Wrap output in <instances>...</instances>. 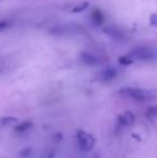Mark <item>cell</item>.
<instances>
[{
    "label": "cell",
    "instance_id": "5bb4252c",
    "mask_svg": "<svg viewBox=\"0 0 157 158\" xmlns=\"http://www.w3.org/2000/svg\"><path fill=\"white\" fill-rule=\"evenodd\" d=\"M55 155H56V152L54 150H52V148H48V150L44 151L41 158H54Z\"/></svg>",
    "mask_w": 157,
    "mask_h": 158
},
{
    "label": "cell",
    "instance_id": "ac0fdd59",
    "mask_svg": "<svg viewBox=\"0 0 157 158\" xmlns=\"http://www.w3.org/2000/svg\"><path fill=\"white\" fill-rule=\"evenodd\" d=\"M55 139H56L57 141L63 140V133H56V135H55Z\"/></svg>",
    "mask_w": 157,
    "mask_h": 158
},
{
    "label": "cell",
    "instance_id": "9a60e30c",
    "mask_svg": "<svg viewBox=\"0 0 157 158\" xmlns=\"http://www.w3.org/2000/svg\"><path fill=\"white\" fill-rule=\"evenodd\" d=\"M31 154V148H25L19 152V157L21 158H27Z\"/></svg>",
    "mask_w": 157,
    "mask_h": 158
},
{
    "label": "cell",
    "instance_id": "d6986e66",
    "mask_svg": "<svg viewBox=\"0 0 157 158\" xmlns=\"http://www.w3.org/2000/svg\"><path fill=\"white\" fill-rule=\"evenodd\" d=\"M132 137L136 138V139L138 140V141H139V140H141V139H140V137H138V135H136V133H132Z\"/></svg>",
    "mask_w": 157,
    "mask_h": 158
},
{
    "label": "cell",
    "instance_id": "3957f363",
    "mask_svg": "<svg viewBox=\"0 0 157 158\" xmlns=\"http://www.w3.org/2000/svg\"><path fill=\"white\" fill-rule=\"evenodd\" d=\"M76 139H78L79 146L83 152H88V151L93 150L96 140L92 135L85 132L84 130H78L76 132Z\"/></svg>",
    "mask_w": 157,
    "mask_h": 158
},
{
    "label": "cell",
    "instance_id": "5b68a950",
    "mask_svg": "<svg viewBox=\"0 0 157 158\" xmlns=\"http://www.w3.org/2000/svg\"><path fill=\"white\" fill-rule=\"evenodd\" d=\"M118 69L114 67H107V68L100 70L96 75V80L102 83H107V82H111L118 77Z\"/></svg>",
    "mask_w": 157,
    "mask_h": 158
},
{
    "label": "cell",
    "instance_id": "30bf717a",
    "mask_svg": "<svg viewBox=\"0 0 157 158\" xmlns=\"http://www.w3.org/2000/svg\"><path fill=\"white\" fill-rule=\"evenodd\" d=\"M32 126V122L31 121H25V122H22V123H19V125L15 126L14 130L16 131V132H25V131H27L28 129H30Z\"/></svg>",
    "mask_w": 157,
    "mask_h": 158
},
{
    "label": "cell",
    "instance_id": "ba28073f",
    "mask_svg": "<svg viewBox=\"0 0 157 158\" xmlns=\"http://www.w3.org/2000/svg\"><path fill=\"white\" fill-rule=\"evenodd\" d=\"M103 31L107 33L108 35L114 38V39H123V32L119 28L115 27V26H109V27L103 28Z\"/></svg>",
    "mask_w": 157,
    "mask_h": 158
},
{
    "label": "cell",
    "instance_id": "7a4b0ae2",
    "mask_svg": "<svg viewBox=\"0 0 157 158\" xmlns=\"http://www.w3.org/2000/svg\"><path fill=\"white\" fill-rule=\"evenodd\" d=\"M129 57L134 61H153L157 60V51L150 46H138L128 53Z\"/></svg>",
    "mask_w": 157,
    "mask_h": 158
},
{
    "label": "cell",
    "instance_id": "8fae6325",
    "mask_svg": "<svg viewBox=\"0 0 157 158\" xmlns=\"http://www.w3.org/2000/svg\"><path fill=\"white\" fill-rule=\"evenodd\" d=\"M145 116L150 121H153V119L157 118V106H152L145 112Z\"/></svg>",
    "mask_w": 157,
    "mask_h": 158
},
{
    "label": "cell",
    "instance_id": "7c38bea8",
    "mask_svg": "<svg viewBox=\"0 0 157 158\" xmlns=\"http://www.w3.org/2000/svg\"><path fill=\"white\" fill-rule=\"evenodd\" d=\"M119 64H123V66H128V64H132L134 63V60H132L131 58L129 57V55H125V56H122V57H119Z\"/></svg>",
    "mask_w": 157,
    "mask_h": 158
},
{
    "label": "cell",
    "instance_id": "9c48e42d",
    "mask_svg": "<svg viewBox=\"0 0 157 158\" xmlns=\"http://www.w3.org/2000/svg\"><path fill=\"white\" fill-rule=\"evenodd\" d=\"M19 119L14 116H3L0 117V130L3 128H6L8 126L12 125V124L17 123Z\"/></svg>",
    "mask_w": 157,
    "mask_h": 158
},
{
    "label": "cell",
    "instance_id": "4fadbf2b",
    "mask_svg": "<svg viewBox=\"0 0 157 158\" xmlns=\"http://www.w3.org/2000/svg\"><path fill=\"white\" fill-rule=\"evenodd\" d=\"M87 8H88V3H87V2H83V3L79 4V6H74V8L72 9V12H73V13L82 12V11L86 10Z\"/></svg>",
    "mask_w": 157,
    "mask_h": 158
},
{
    "label": "cell",
    "instance_id": "2e32d148",
    "mask_svg": "<svg viewBox=\"0 0 157 158\" xmlns=\"http://www.w3.org/2000/svg\"><path fill=\"white\" fill-rule=\"evenodd\" d=\"M10 26V23L8 21H0V31L6 29Z\"/></svg>",
    "mask_w": 157,
    "mask_h": 158
},
{
    "label": "cell",
    "instance_id": "277c9868",
    "mask_svg": "<svg viewBox=\"0 0 157 158\" xmlns=\"http://www.w3.org/2000/svg\"><path fill=\"white\" fill-rule=\"evenodd\" d=\"M80 59L82 63L88 66H98L103 64V57L93 52H82L80 55Z\"/></svg>",
    "mask_w": 157,
    "mask_h": 158
},
{
    "label": "cell",
    "instance_id": "8992f818",
    "mask_svg": "<svg viewBox=\"0 0 157 158\" xmlns=\"http://www.w3.org/2000/svg\"><path fill=\"white\" fill-rule=\"evenodd\" d=\"M136 121V116L131 111H125L118 115V124L122 126H131Z\"/></svg>",
    "mask_w": 157,
    "mask_h": 158
},
{
    "label": "cell",
    "instance_id": "6da1fadb",
    "mask_svg": "<svg viewBox=\"0 0 157 158\" xmlns=\"http://www.w3.org/2000/svg\"><path fill=\"white\" fill-rule=\"evenodd\" d=\"M119 95L134 99L137 101H152L157 99V88L147 89L141 87H124L119 89Z\"/></svg>",
    "mask_w": 157,
    "mask_h": 158
},
{
    "label": "cell",
    "instance_id": "e0dca14e",
    "mask_svg": "<svg viewBox=\"0 0 157 158\" xmlns=\"http://www.w3.org/2000/svg\"><path fill=\"white\" fill-rule=\"evenodd\" d=\"M150 23L153 26H157V14H152L150 16Z\"/></svg>",
    "mask_w": 157,
    "mask_h": 158
},
{
    "label": "cell",
    "instance_id": "52a82bcc",
    "mask_svg": "<svg viewBox=\"0 0 157 158\" xmlns=\"http://www.w3.org/2000/svg\"><path fill=\"white\" fill-rule=\"evenodd\" d=\"M90 19H92V22L94 23V25L101 26L105 23V15H103V13L101 12L100 10L95 9L92 12V14H90Z\"/></svg>",
    "mask_w": 157,
    "mask_h": 158
}]
</instances>
